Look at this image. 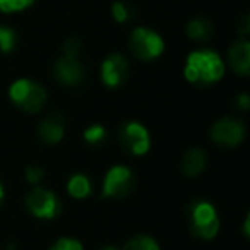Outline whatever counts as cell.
Returning <instances> with one entry per match:
<instances>
[{"label":"cell","mask_w":250,"mask_h":250,"mask_svg":"<svg viewBox=\"0 0 250 250\" xmlns=\"http://www.w3.org/2000/svg\"><path fill=\"white\" fill-rule=\"evenodd\" d=\"M185 79L195 86H209L225 76V63L212 50H195L185 62Z\"/></svg>","instance_id":"1"},{"label":"cell","mask_w":250,"mask_h":250,"mask_svg":"<svg viewBox=\"0 0 250 250\" xmlns=\"http://www.w3.org/2000/svg\"><path fill=\"white\" fill-rule=\"evenodd\" d=\"M9 98L18 108L28 113H38L45 106L46 91L31 79H18L9 87Z\"/></svg>","instance_id":"2"},{"label":"cell","mask_w":250,"mask_h":250,"mask_svg":"<svg viewBox=\"0 0 250 250\" xmlns=\"http://www.w3.org/2000/svg\"><path fill=\"white\" fill-rule=\"evenodd\" d=\"M188 225L194 236L212 240L219 231V218L214 206L208 201H197L188 209Z\"/></svg>","instance_id":"3"},{"label":"cell","mask_w":250,"mask_h":250,"mask_svg":"<svg viewBox=\"0 0 250 250\" xmlns=\"http://www.w3.org/2000/svg\"><path fill=\"white\" fill-rule=\"evenodd\" d=\"M129 50L141 60H154L165 52V42L156 31L147 28H136L130 33Z\"/></svg>","instance_id":"4"},{"label":"cell","mask_w":250,"mask_h":250,"mask_svg":"<svg viewBox=\"0 0 250 250\" xmlns=\"http://www.w3.org/2000/svg\"><path fill=\"white\" fill-rule=\"evenodd\" d=\"M136 187V177L127 167H113L103 180V197H127Z\"/></svg>","instance_id":"5"},{"label":"cell","mask_w":250,"mask_h":250,"mask_svg":"<svg viewBox=\"0 0 250 250\" xmlns=\"http://www.w3.org/2000/svg\"><path fill=\"white\" fill-rule=\"evenodd\" d=\"M26 208L33 216L42 219H52L59 214L60 211V202L57 201L55 194L48 188H43L35 185L31 192H28L24 199Z\"/></svg>","instance_id":"6"},{"label":"cell","mask_w":250,"mask_h":250,"mask_svg":"<svg viewBox=\"0 0 250 250\" xmlns=\"http://www.w3.org/2000/svg\"><path fill=\"white\" fill-rule=\"evenodd\" d=\"M120 144L125 151H129L134 156H144L151 147V137L149 132L144 125L137 122H129L120 129Z\"/></svg>","instance_id":"7"},{"label":"cell","mask_w":250,"mask_h":250,"mask_svg":"<svg viewBox=\"0 0 250 250\" xmlns=\"http://www.w3.org/2000/svg\"><path fill=\"white\" fill-rule=\"evenodd\" d=\"M245 137V125L242 120L233 117H225L218 120L211 129V139L218 146L225 147H235Z\"/></svg>","instance_id":"8"},{"label":"cell","mask_w":250,"mask_h":250,"mask_svg":"<svg viewBox=\"0 0 250 250\" xmlns=\"http://www.w3.org/2000/svg\"><path fill=\"white\" fill-rule=\"evenodd\" d=\"M127 76H129V62L122 53H111L101 63V79L104 86H122L127 81Z\"/></svg>","instance_id":"9"},{"label":"cell","mask_w":250,"mask_h":250,"mask_svg":"<svg viewBox=\"0 0 250 250\" xmlns=\"http://www.w3.org/2000/svg\"><path fill=\"white\" fill-rule=\"evenodd\" d=\"M53 74H55V79L67 87L79 86L84 79V69L79 60L74 59V57H65V55H62L55 62Z\"/></svg>","instance_id":"10"},{"label":"cell","mask_w":250,"mask_h":250,"mask_svg":"<svg viewBox=\"0 0 250 250\" xmlns=\"http://www.w3.org/2000/svg\"><path fill=\"white\" fill-rule=\"evenodd\" d=\"M228 62L233 72L240 76H249L250 72V43L249 40L240 38L229 46L228 50Z\"/></svg>","instance_id":"11"},{"label":"cell","mask_w":250,"mask_h":250,"mask_svg":"<svg viewBox=\"0 0 250 250\" xmlns=\"http://www.w3.org/2000/svg\"><path fill=\"white\" fill-rule=\"evenodd\" d=\"M38 134H40V139L43 143L50 144H59L60 141L63 139V134H65V127H63V120L59 113H52L45 118V120L40 124V129H38Z\"/></svg>","instance_id":"12"},{"label":"cell","mask_w":250,"mask_h":250,"mask_svg":"<svg viewBox=\"0 0 250 250\" xmlns=\"http://www.w3.org/2000/svg\"><path fill=\"white\" fill-rule=\"evenodd\" d=\"M206 165H208V158L204 151L199 147H192L182 158V173L187 177H197L204 171Z\"/></svg>","instance_id":"13"},{"label":"cell","mask_w":250,"mask_h":250,"mask_svg":"<svg viewBox=\"0 0 250 250\" xmlns=\"http://www.w3.org/2000/svg\"><path fill=\"white\" fill-rule=\"evenodd\" d=\"M187 36L192 42L206 43L212 36V22L206 18H195L187 24Z\"/></svg>","instance_id":"14"},{"label":"cell","mask_w":250,"mask_h":250,"mask_svg":"<svg viewBox=\"0 0 250 250\" xmlns=\"http://www.w3.org/2000/svg\"><path fill=\"white\" fill-rule=\"evenodd\" d=\"M91 190H93V185H91V180L86 177V175H74V177L69 178V184H67V192L72 195L74 199H86L91 195Z\"/></svg>","instance_id":"15"},{"label":"cell","mask_w":250,"mask_h":250,"mask_svg":"<svg viewBox=\"0 0 250 250\" xmlns=\"http://www.w3.org/2000/svg\"><path fill=\"white\" fill-rule=\"evenodd\" d=\"M136 16V9L130 2H125V0H117L111 5V18L118 22V24H125V22H130Z\"/></svg>","instance_id":"16"},{"label":"cell","mask_w":250,"mask_h":250,"mask_svg":"<svg viewBox=\"0 0 250 250\" xmlns=\"http://www.w3.org/2000/svg\"><path fill=\"white\" fill-rule=\"evenodd\" d=\"M124 250H160V245L154 238L147 235H139L130 238L129 242L125 243Z\"/></svg>","instance_id":"17"},{"label":"cell","mask_w":250,"mask_h":250,"mask_svg":"<svg viewBox=\"0 0 250 250\" xmlns=\"http://www.w3.org/2000/svg\"><path fill=\"white\" fill-rule=\"evenodd\" d=\"M18 45V35L9 26H0V52L11 53Z\"/></svg>","instance_id":"18"},{"label":"cell","mask_w":250,"mask_h":250,"mask_svg":"<svg viewBox=\"0 0 250 250\" xmlns=\"http://www.w3.org/2000/svg\"><path fill=\"white\" fill-rule=\"evenodd\" d=\"M106 137V130H104L103 125H91L84 130V141L91 146H96V144H101Z\"/></svg>","instance_id":"19"},{"label":"cell","mask_w":250,"mask_h":250,"mask_svg":"<svg viewBox=\"0 0 250 250\" xmlns=\"http://www.w3.org/2000/svg\"><path fill=\"white\" fill-rule=\"evenodd\" d=\"M35 0H0V11L12 14V12H21L33 5Z\"/></svg>","instance_id":"20"},{"label":"cell","mask_w":250,"mask_h":250,"mask_svg":"<svg viewBox=\"0 0 250 250\" xmlns=\"http://www.w3.org/2000/svg\"><path fill=\"white\" fill-rule=\"evenodd\" d=\"M50 250H83V243L74 238H60L50 247Z\"/></svg>","instance_id":"21"},{"label":"cell","mask_w":250,"mask_h":250,"mask_svg":"<svg viewBox=\"0 0 250 250\" xmlns=\"http://www.w3.org/2000/svg\"><path fill=\"white\" fill-rule=\"evenodd\" d=\"M81 52V42L77 38H69L63 43V55L65 57H74L77 59Z\"/></svg>","instance_id":"22"},{"label":"cell","mask_w":250,"mask_h":250,"mask_svg":"<svg viewBox=\"0 0 250 250\" xmlns=\"http://www.w3.org/2000/svg\"><path fill=\"white\" fill-rule=\"evenodd\" d=\"M43 177H45L43 168H40V167H28L26 168V180H28L31 185H38L40 182L43 180Z\"/></svg>","instance_id":"23"},{"label":"cell","mask_w":250,"mask_h":250,"mask_svg":"<svg viewBox=\"0 0 250 250\" xmlns=\"http://www.w3.org/2000/svg\"><path fill=\"white\" fill-rule=\"evenodd\" d=\"M236 104H238L243 111L249 110V108H250V96H249V94H240L238 100H236Z\"/></svg>","instance_id":"24"},{"label":"cell","mask_w":250,"mask_h":250,"mask_svg":"<svg viewBox=\"0 0 250 250\" xmlns=\"http://www.w3.org/2000/svg\"><path fill=\"white\" fill-rule=\"evenodd\" d=\"M249 24H250V21H249V16L247 14H243L242 16V19H240V26H238V31L242 33V35H247L249 33Z\"/></svg>","instance_id":"25"},{"label":"cell","mask_w":250,"mask_h":250,"mask_svg":"<svg viewBox=\"0 0 250 250\" xmlns=\"http://www.w3.org/2000/svg\"><path fill=\"white\" fill-rule=\"evenodd\" d=\"M4 202V188H2V184H0V204Z\"/></svg>","instance_id":"26"},{"label":"cell","mask_w":250,"mask_h":250,"mask_svg":"<svg viewBox=\"0 0 250 250\" xmlns=\"http://www.w3.org/2000/svg\"><path fill=\"white\" fill-rule=\"evenodd\" d=\"M101 250H118V249H115V247H104V249H101Z\"/></svg>","instance_id":"27"}]
</instances>
